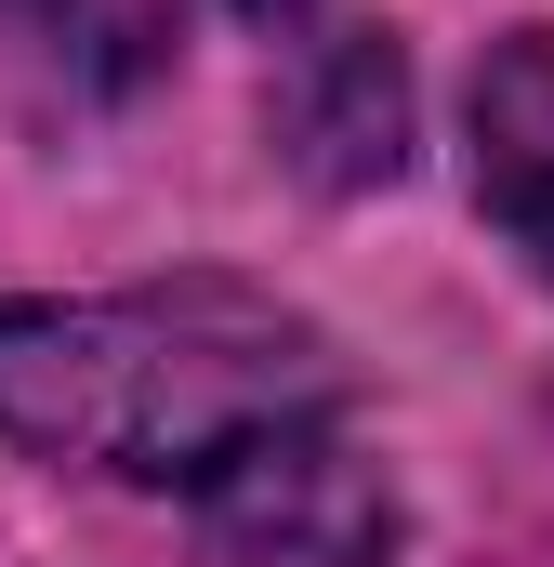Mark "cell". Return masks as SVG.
<instances>
[{"mask_svg": "<svg viewBox=\"0 0 554 567\" xmlns=\"http://www.w3.org/2000/svg\"><path fill=\"white\" fill-rule=\"evenodd\" d=\"M330 410V343L238 278L0 303V435L80 475L212 488L252 435Z\"/></svg>", "mask_w": 554, "mask_h": 567, "instance_id": "obj_1", "label": "cell"}, {"mask_svg": "<svg viewBox=\"0 0 554 567\" xmlns=\"http://www.w3.org/2000/svg\"><path fill=\"white\" fill-rule=\"evenodd\" d=\"M238 13H252V27H304V0H238Z\"/></svg>", "mask_w": 554, "mask_h": 567, "instance_id": "obj_5", "label": "cell"}, {"mask_svg": "<svg viewBox=\"0 0 554 567\" xmlns=\"http://www.w3.org/2000/svg\"><path fill=\"white\" fill-rule=\"evenodd\" d=\"M475 198L554 278V27H515L475 66Z\"/></svg>", "mask_w": 554, "mask_h": 567, "instance_id": "obj_3", "label": "cell"}, {"mask_svg": "<svg viewBox=\"0 0 554 567\" xmlns=\"http://www.w3.org/2000/svg\"><path fill=\"white\" fill-rule=\"evenodd\" d=\"M317 133V172L357 185V172H397V53L383 40H330L317 53V93L290 106Z\"/></svg>", "mask_w": 554, "mask_h": 567, "instance_id": "obj_4", "label": "cell"}, {"mask_svg": "<svg viewBox=\"0 0 554 567\" xmlns=\"http://www.w3.org/2000/svg\"><path fill=\"white\" fill-rule=\"evenodd\" d=\"M198 515H212V555L225 567H383L397 555V488H383V462L330 410L252 435L198 488Z\"/></svg>", "mask_w": 554, "mask_h": 567, "instance_id": "obj_2", "label": "cell"}]
</instances>
